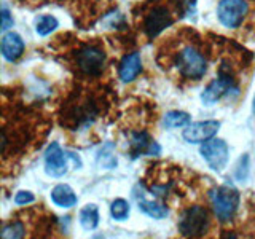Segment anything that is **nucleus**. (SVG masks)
<instances>
[{"label":"nucleus","instance_id":"f257e3e1","mask_svg":"<svg viewBox=\"0 0 255 239\" xmlns=\"http://www.w3.org/2000/svg\"><path fill=\"white\" fill-rule=\"evenodd\" d=\"M211 203L220 222H230L239 207V191L233 185H220L211 191Z\"/></svg>","mask_w":255,"mask_h":239},{"label":"nucleus","instance_id":"f03ea898","mask_svg":"<svg viewBox=\"0 0 255 239\" xmlns=\"http://www.w3.org/2000/svg\"><path fill=\"white\" fill-rule=\"evenodd\" d=\"M209 230V215L201 206H193L187 209L179 219V231L182 236L198 238Z\"/></svg>","mask_w":255,"mask_h":239},{"label":"nucleus","instance_id":"7ed1b4c3","mask_svg":"<svg viewBox=\"0 0 255 239\" xmlns=\"http://www.w3.org/2000/svg\"><path fill=\"white\" fill-rule=\"evenodd\" d=\"M177 69L183 77L191 80H199L206 74L207 62L204 59V56L196 48L183 46L177 58Z\"/></svg>","mask_w":255,"mask_h":239},{"label":"nucleus","instance_id":"20e7f679","mask_svg":"<svg viewBox=\"0 0 255 239\" xmlns=\"http://www.w3.org/2000/svg\"><path fill=\"white\" fill-rule=\"evenodd\" d=\"M249 5L246 0H220L217 6V18L222 26L236 29L246 19Z\"/></svg>","mask_w":255,"mask_h":239},{"label":"nucleus","instance_id":"39448f33","mask_svg":"<svg viewBox=\"0 0 255 239\" xmlns=\"http://www.w3.org/2000/svg\"><path fill=\"white\" fill-rule=\"evenodd\" d=\"M106 51L96 45H86L77 54V66L85 75H101L106 67Z\"/></svg>","mask_w":255,"mask_h":239},{"label":"nucleus","instance_id":"423d86ee","mask_svg":"<svg viewBox=\"0 0 255 239\" xmlns=\"http://www.w3.org/2000/svg\"><path fill=\"white\" fill-rule=\"evenodd\" d=\"M199 153L204 158L207 166L214 171H222L227 166L228 158H230V148L228 143L223 139H209L201 143Z\"/></svg>","mask_w":255,"mask_h":239},{"label":"nucleus","instance_id":"0eeeda50","mask_svg":"<svg viewBox=\"0 0 255 239\" xmlns=\"http://www.w3.org/2000/svg\"><path fill=\"white\" fill-rule=\"evenodd\" d=\"M220 131V121L217 120H206V121L190 123L182 132V137L188 143H203L217 135Z\"/></svg>","mask_w":255,"mask_h":239},{"label":"nucleus","instance_id":"6e6552de","mask_svg":"<svg viewBox=\"0 0 255 239\" xmlns=\"http://www.w3.org/2000/svg\"><path fill=\"white\" fill-rule=\"evenodd\" d=\"M174 22L171 11L166 6H155L148 11L143 21V32L148 38H155L164 29H167Z\"/></svg>","mask_w":255,"mask_h":239},{"label":"nucleus","instance_id":"1a4fd4ad","mask_svg":"<svg viewBox=\"0 0 255 239\" xmlns=\"http://www.w3.org/2000/svg\"><path fill=\"white\" fill-rule=\"evenodd\" d=\"M69 169L67 155L58 142H53L48 145L45 151V172L50 177H62Z\"/></svg>","mask_w":255,"mask_h":239},{"label":"nucleus","instance_id":"9d476101","mask_svg":"<svg viewBox=\"0 0 255 239\" xmlns=\"http://www.w3.org/2000/svg\"><path fill=\"white\" fill-rule=\"evenodd\" d=\"M233 86H235L233 78L222 74L219 78H215L214 82H211L209 85H207V88L201 94V99L206 106H212V104L219 102L225 94H230Z\"/></svg>","mask_w":255,"mask_h":239},{"label":"nucleus","instance_id":"9b49d317","mask_svg":"<svg viewBox=\"0 0 255 239\" xmlns=\"http://www.w3.org/2000/svg\"><path fill=\"white\" fill-rule=\"evenodd\" d=\"M129 145L132 151V158H137L140 155H158L159 153V145L143 131L132 132L129 135Z\"/></svg>","mask_w":255,"mask_h":239},{"label":"nucleus","instance_id":"f8f14e48","mask_svg":"<svg viewBox=\"0 0 255 239\" xmlns=\"http://www.w3.org/2000/svg\"><path fill=\"white\" fill-rule=\"evenodd\" d=\"M24 48H26V45H24L18 32H5L2 37V43H0V50H2V56L8 62L19 59L24 53Z\"/></svg>","mask_w":255,"mask_h":239},{"label":"nucleus","instance_id":"ddd939ff","mask_svg":"<svg viewBox=\"0 0 255 239\" xmlns=\"http://www.w3.org/2000/svg\"><path fill=\"white\" fill-rule=\"evenodd\" d=\"M134 196H135V203H137L139 209L145 215H148V217H151V219H164V217H167V207L164 204H161V203L155 201V199L147 198L145 190L140 188V193H139V190L135 188L134 190Z\"/></svg>","mask_w":255,"mask_h":239},{"label":"nucleus","instance_id":"4468645a","mask_svg":"<svg viewBox=\"0 0 255 239\" xmlns=\"http://www.w3.org/2000/svg\"><path fill=\"white\" fill-rule=\"evenodd\" d=\"M140 70H142L140 54L131 53V54H126L122 59V64H120V69H118V75L122 78L123 83H131L132 80L137 78Z\"/></svg>","mask_w":255,"mask_h":239},{"label":"nucleus","instance_id":"2eb2a0df","mask_svg":"<svg viewBox=\"0 0 255 239\" xmlns=\"http://www.w3.org/2000/svg\"><path fill=\"white\" fill-rule=\"evenodd\" d=\"M51 201L62 209H70L77 204V195L67 183H59L51 190Z\"/></svg>","mask_w":255,"mask_h":239},{"label":"nucleus","instance_id":"dca6fc26","mask_svg":"<svg viewBox=\"0 0 255 239\" xmlns=\"http://www.w3.org/2000/svg\"><path fill=\"white\" fill-rule=\"evenodd\" d=\"M80 225L86 231H93L99 225V209L96 204H86L80 211Z\"/></svg>","mask_w":255,"mask_h":239},{"label":"nucleus","instance_id":"f3484780","mask_svg":"<svg viewBox=\"0 0 255 239\" xmlns=\"http://www.w3.org/2000/svg\"><path fill=\"white\" fill-rule=\"evenodd\" d=\"M58 26H59L58 19L51 14H42L35 19V32L40 37L50 35L51 32H54L56 29H58Z\"/></svg>","mask_w":255,"mask_h":239},{"label":"nucleus","instance_id":"a211bd4d","mask_svg":"<svg viewBox=\"0 0 255 239\" xmlns=\"http://www.w3.org/2000/svg\"><path fill=\"white\" fill-rule=\"evenodd\" d=\"M164 126L169 127V129H174V127H182L185 124H190L191 121V117L187 114V112H182V110H171L167 112L164 115Z\"/></svg>","mask_w":255,"mask_h":239},{"label":"nucleus","instance_id":"6ab92c4d","mask_svg":"<svg viewBox=\"0 0 255 239\" xmlns=\"http://www.w3.org/2000/svg\"><path fill=\"white\" fill-rule=\"evenodd\" d=\"M110 215L114 220L123 222L129 217V203L123 198H117L110 206Z\"/></svg>","mask_w":255,"mask_h":239},{"label":"nucleus","instance_id":"aec40b11","mask_svg":"<svg viewBox=\"0 0 255 239\" xmlns=\"http://www.w3.org/2000/svg\"><path fill=\"white\" fill-rule=\"evenodd\" d=\"M114 145L112 143H106L104 145V148L99 150L98 153V161L102 167H107V169H112V167L117 166V158L114 155V148H112Z\"/></svg>","mask_w":255,"mask_h":239},{"label":"nucleus","instance_id":"412c9836","mask_svg":"<svg viewBox=\"0 0 255 239\" xmlns=\"http://www.w3.org/2000/svg\"><path fill=\"white\" fill-rule=\"evenodd\" d=\"M24 233H26V230H24V225L19 222H14V223H10V225H5L3 230H2V238L5 239H10V238H22Z\"/></svg>","mask_w":255,"mask_h":239},{"label":"nucleus","instance_id":"4be33fe9","mask_svg":"<svg viewBox=\"0 0 255 239\" xmlns=\"http://www.w3.org/2000/svg\"><path fill=\"white\" fill-rule=\"evenodd\" d=\"M235 174L239 182L247 180V175H249V155H243L239 158V163L235 169Z\"/></svg>","mask_w":255,"mask_h":239},{"label":"nucleus","instance_id":"5701e85b","mask_svg":"<svg viewBox=\"0 0 255 239\" xmlns=\"http://www.w3.org/2000/svg\"><path fill=\"white\" fill-rule=\"evenodd\" d=\"M13 16L10 14V10L6 8V5L2 6V22H0V29H2V32L5 34V32L10 29L13 26Z\"/></svg>","mask_w":255,"mask_h":239},{"label":"nucleus","instance_id":"b1692460","mask_svg":"<svg viewBox=\"0 0 255 239\" xmlns=\"http://www.w3.org/2000/svg\"><path fill=\"white\" fill-rule=\"evenodd\" d=\"M35 196L30 193V191H18L14 196V203L19 204V206H26V204H30L34 203Z\"/></svg>","mask_w":255,"mask_h":239},{"label":"nucleus","instance_id":"393cba45","mask_svg":"<svg viewBox=\"0 0 255 239\" xmlns=\"http://www.w3.org/2000/svg\"><path fill=\"white\" fill-rule=\"evenodd\" d=\"M252 107H254V112H255V98H254V102H252Z\"/></svg>","mask_w":255,"mask_h":239}]
</instances>
